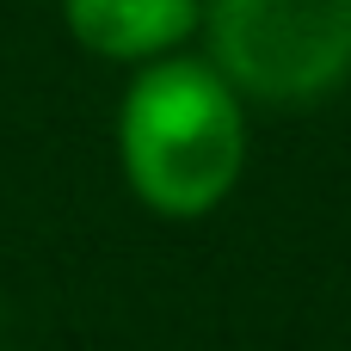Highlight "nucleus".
Here are the masks:
<instances>
[{
    "label": "nucleus",
    "instance_id": "f03ea898",
    "mask_svg": "<svg viewBox=\"0 0 351 351\" xmlns=\"http://www.w3.org/2000/svg\"><path fill=\"white\" fill-rule=\"evenodd\" d=\"M210 68L259 105H315L351 74V0H204Z\"/></svg>",
    "mask_w": 351,
    "mask_h": 351
},
{
    "label": "nucleus",
    "instance_id": "f257e3e1",
    "mask_svg": "<svg viewBox=\"0 0 351 351\" xmlns=\"http://www.w3.org/2000/svg\"><path fill=\"white\" fill-rule=\"evenodd\" d=\"M117 154L130 191L167 216H210L247 167V105L204 56L148 62L117 111Z\"/></svg>",
    "mask_w": 351,
    "mask_h": 351
},
{
    "label": "nucleus",
    "instance_id": "7ed1b4c3",
    "mask_svg": "<svg viewBox=\"0 0 351 351\" xmlns=\"http://www.w3.org/2000/svg\"><path fill=\"white\" fill-rule=\"evenodd\" d=\"M62 19L86 56L105 62H160L204 25V0H62Z\"/></svg>",
    "mask_w": 351,
    "mask_h": 351
}]
</instances>
